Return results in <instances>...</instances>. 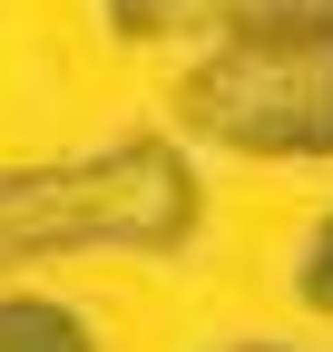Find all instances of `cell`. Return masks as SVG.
<instances>
[{
    "label": "cell",
    "mask_w": 333,
    "mask_h": 352,
    "mask_svg": "<svg viewBox=\"0 0 333 352\" xmlns=\"http://www.w3.org/2000/svg\"><path fill=\"white\" fill-rule=\"evenodd\" d=\"M206 226V186L177 138H118L98 157L0 166V274L50 254H177Z\"/></svg>",
    "instance_id": "1"
},
{
    "label": "cell",
    "mask_w": 333,
    "mask_h": 352,
    "mask_svg": "<svg viewBox=\"0 0 333 352\" xmlns=\"http://www.w3.org/2000/svg\"><path fill=\"white\" fill-rule=\"evenodd\" d=\"M177 127L226 157H333V20L216 39L177 78Z\"/></svg>",
    "instance_id": "2"
},
{
    "label": "cell",
    "mask_w": 333,
    "mask_h": 352,
    "mask_svg": "<svg viewBox=\"0 0 333 352\" xmlns=\"http://www.w3.org/2000/svg\"><path fill=\"white\" fill-rule=\"evenodd\" d=\"M333 0H108V30L138 50H177V39H255V30H314Z\"/></svg>",
    "instance_id": "3"
},
{
    "label": "cell",
    "mask_w": 333,
    "mask_h": 352,
    "mask_svg": "<svg viewBox=\"0 0 333 352\" xmlns=\"http://www.w3.org/2000/svg\"><path fill=\"white\" fill-rule=\"evenodd\" d=\"M0 352H98V333L50 294H0Z\"/></svg>",
    "instance_id": "4"
},
{
    "label": "cell",
    "mask_w": 333,
    "mask_h": 352,
    "mask_svg": "<svg viewBox=\"0 0 333 352\" xmlns=\"http://www.w3.org/2000/svg\"><path fill=\"white\" fill-rule=\"evenodd\" d=\"M294 294L314 303V314H333V215L314 226V245H304V264H294Z\"/></svg>",
    "instance_id": "5"
},
{
    "label": "cell",
    "mask_w": 333,
    "mask_h": 352,
    "mask_svg": "<svg viewBox=\"0 0 333 352\" xmlns=\"http://www.w3.org/2000/svg\"><path fill=\"white\" fill-rule=\"evenodd\" d=\"M245 352H284V342H245Z\"/></svg>",
    "instance_id": "6"
}]
</instances>
